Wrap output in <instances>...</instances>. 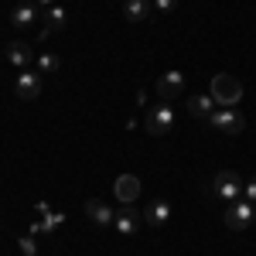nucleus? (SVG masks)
<instances>
[{"instance_id": "7ed1b4c3", "label": "nucleus", "mask_w": 256, "mask_h": 256, "mask_svg": "<svg viewBox=\"0 0 256 256\" xmlns=\"http://www.w3.org/2000/svg\"><path fill=\"white\" fill-rule=\"evenodd\" d=\"M253 218H256V205L242 198V202H232V205H229V212H226V226L236 229V232H242V229H250Z\"/></svg>"}, {"instance_id": "f8f14e48", "label": "nucleus", "mask_w": 256, "mask_h": 256, "mask_svg": "<svg viewBox=\"0 0 256 256\" xmlns=\"http://www.w3.org/2000/svg\"><path fill=\"white\" fill-rule=\"evenodd\" d=\"M86 216L92 218L96 226H113V218H116V212L106 205V202H99V198H89L86 202Z\"/></svg>"}, {"instance_id": "412c9836", "label": "nucleus", "mask_w": 256, "mask_h": 256, "mask_svg": "<svg viewBox=\"0 0 256 256\" xmlns=\"http://www.w3.org/2000/svg\"><path fill=\"white\" fill-rule=\"evenodd\" d=\"M154 7L168 14V10H174V7H178V0H154Z\"/></svg>"}, {"instance_id": "1a4fd4ad", "label": "nucleus", "mask_w": 256, "mask_h": 256, "mask_svg": "<svg viewBox=\"0 0 256 256\" xmlns=\"http://www.w3.org/2000/svg\"><path fill=\"white\" fill-rule=\"evenodd\" d=\"M144 222H147V226H154V229H160V226H168V222H171V205H168L164 198H158V202H150V205L144 208Z\"/></svg>"}, {"instance_id": "4be33fe9", "label": "nucleus", "mask_w": 256, "mask_h": 256, "mask_svg": "<svg viewBox=\"0 0 256 256\" xmlns=\"http://www.w3.org/2000/svg\"><path fill=\"white\" fill-rule=\"evenodd\" d=\"M52 4H55V0H38V7H52Z\"/></svg>"}, {"instance_id": "ddd939ff", "label": "nucleus", "mask_w": 256, "mask_h": 256, "mask_svg": "<svg viewBox=\"0 0 256 256\" xmlns=\"http://www.w3.org/2000/svg\"><path fill=\"white\" fill-rule=\"evenodd\" d=\"M38 20V4H18L14 14H10V24L14 28H31Z\"/></svg>"}, {"instance_id": "a211bd4d", "label": "nucleus", "mask_w": 256, "mask_h": 256, "mask_svg": "<svg viewBox=\"0 0 256 256\" xmlns=\"http://www.w3.org/2000/svg\"><path fill=\"white\" fill-rule=\"evenodd\" d=\"M58 55H52V52H44V55H38V72L41 76H52V72H58Z\"/></svg>"}, {"instance_id": "9d476101", "label": "nucleus", "mask_w": 256, "mask_h": 256, "mask_svg": "<svg viewBox=\"0 0 256 256\" xmlns=\"http://www.w3.org/2000/svg\"><path fill=\"white\" fill-rule=\"evenodd\" d=\"M113 226H116L120 236H137V229L144 226V216H140V212H134V208H123V212H116Z\"/></svg>"}, {"instance_id": "39448f33", "label": "nucleus", "mask_w": 256, "mask_h": 256, "mask_svg": "<svg viewBox=\"0 0 256 256\" xmlns=\"http://www.w3.org/2000/svg\"><path fill=\"white\" fill-rule=\"evenodd\" d=\"M212 192H216L218 198H226V202H236V198L242 195V181H239L236 171H218L216 181H212Z\"/></svg>"}, {"instance_id": "dca6fc26", "label": "nucleus", "mask_w": 256, "mask_h": 256, "mask_svg": "<svg viewBox=\"0 0 256 256\" xmlns=\"http://www.w3.org/2000/svg\"><path fill=\"white\" fill-rule=\"evenodd\" d=\"M62 222H65V212H48V216L31 226V236H44V232H55Z\"/></svg>"}, {"instance_id": "4468645a", "label": "nucleus", "mask_w": 256, "mask_h": 256, "mask_svg": "<svg viewBox=\"0 0 256 256\" xmlns=\"http://www.w3.org/2000/svg\"><path fill=\"white\" fill-rule=\"evenodd\" d=\"M188 113H192V116H212V113H216V99H212V92H208V96H192L188 99Z\"/></svg>"}, {"instance_id": "0eeeda50", "label": "nucleus", "mask_w": 256, "mask_h": 256, "mask_svg": "<svg viewBox=\"0 0 256 256\" xmlns=\"http://www.w3.org/2000/svg\"><path fill=\"white\" fill-rule=\"evenodd\" d=\"M14 92H18V99H24V102H31V99L41 96V76L38 72H20L18 79H14Z\"/></svg>"}, {"instance_id": "aec40b11", "label": "nucleus", "mask_w": 256, "mask_h": 256, "mask_svg": "<svg viewBox=\"0 0 256 256\" xmlns=\"http://www.w3.org/2000/svg\"><path fill=\"white\" fill-rule=\"evenodd\" d=\"M242 195H246V202H253V205H256V178H250V181L242 184Z\"/></svg>"}, {"instance_id": "2eb2a0df", "label": "nucleus", "mask_w": 256, "mask_h": 256, "mask_svg": "<svg viewBox=\"0 0 256 256\" xmlns=\"http://www.w3.org/2000/svg\"><path fill=\"white\" fill-rule=\"evenodd\" d=\"M123 14H126V20L140 24V20L150 18V4L147 0H123Z\"/></svg>"}, {"instance_id": "6ab92c4d", "label": "nucleus", "mask_w": 256, "mask_h": 256, "mask_svg": "<svg viewBox=\"0 0 256 256\" xmlns=\"http://www.w3.org/2000/svg\"><path fill=\"white\" fill-rule=\"evenodd\" d=\"M18 246H20V253H24V256H38V242H34V236H31V232H28V236H20Z\"/></svg>"}, {"instance_id": "f257e3e1", "label": "nucleus", "mask_w": 256, "mask_h": 256, "mask_svg": "<svg viewBox=\"0 0 256 256\" xmlns=\"http://www.w3.org/2000/svg\"><path fill=\"white\" fill-rule=\"evenodd\" d=\"M212 99H216L218 106H236L239 99H242V82L236 76H229V72H222L212 79Z\"/></svg>"}, {"instance_id": "6e6552de", "label": "nucleus", "mask_w": 256, "mask_h": 256, "mask_svg": "<svg viewBox=\"0 0 256 256\" xmlns=\"http://www.w3.org/2000/svg\"><path fill=\"white\" fill-rule=\"evenodd\" d=\"M113 195H116L123 205L137 202V198H140V181H137V174H120L116 184H113Z\"/></svg>"}, {"instance_id": "423d86ee", "label": "nucleus", "mask_w": 256, "mask_h": 256, "mask_svg": "<svg viewBox=\"0 0 256 256\" xmlns=\"http://www.w3.org/2000/svg\"><path fill=\"white\" fill-rule=\"evenodd\" d=\"M184 92V76L181 72H164L158 79V99L160 102H174Z\"/></svg>"}, {"instance_id": "20e7f679", "label": "nucleus", "mask_w": 256, "mask_h": 256, "mask_svg": "<svg viewBox=\"0 0 256 256\" xmlns=\"http://www.w3.org/2000/svg\"><path fill=\"white\" fill-rule=\"evenodd\" d=\"M168 130H174V110H171L168 102H160L158 110L147 113V134H150V137H164Z\"/></svg>"}, {"instance_id": "f03ea898", "label": "nucleus", "mask_w": 256, "mask_h": 256, "mask_svg": "<svg viewBox=\"0 0 256 256\" xmlns=\"http://www.w3.org/2000/svg\"><path fill=\"white\" fill-rule=\"evenodd\" d=\"M208 123L216 126V130H222V134H242L246 130V120H242V113H236V106H222V110H216L212 116H208Z\"/></svg>"}, {"instance_id": "9b49d317", "label": "nucleus", "mask_w": 256, "mask_h": 256, "mask_svg": "<svg viewBox=\"0 0 256 256\" xmlns=\"http://www.w3.org/2000/svg\"><path fill=\"white\" fill-rule=\"evenodd\" d=\"M31 58H34V52H31V44H28V41H10V44H7V62H10L14 68L24 72V68L31 65Z\"/></svg>"}, {"instance_id": "f3484780", "label": "nucleus", "mask_w": 256, "mask_h": 256, "mask_svg": "<svg viewBox=\"0 0 256 256\" xmlns=\"http://www.w3.org/2000/svg\"><path fill=\"white\" fill-rule=\"evenodd\" d=\"M44 20H48V24H44V28H48V31H62V28H65V7H58V4H52V7H48V10H44Z\"/></svg>"}]
</instances>
